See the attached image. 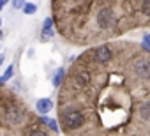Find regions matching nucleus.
<instances>
[{
  "instance_id": "1",
  "label": "nucleus",
  "mask_w": 150,
  "mask_h": 136,
  "mask_svg": "<svg viewBox=\"0 0 150 136\" xmlns=\"http://www.w3.org/2000/svg\"><path fill=\"white\" fill-rule=\"evenodd\" d=\"M62 122L69 129H80L83 125L85 118H83V113L78 111V110H67V111L62 113Z\"/></svg>"
},
{
  "instance_id": "2",
  "label": "nucleus",
  "mask_w": 150,
  "mask_h": 136,
  "mask_svg": "<svg viewBox=\"0 0 150 136\" xmlns=\"http://www.w3.org/2000/svg\"><path fill=\"white\" fill-rule=\"evenodd\" d=\"M132 71L141 80H150V60L146 58H136L132 64Z\"/></svg>"
},
{
  "instance_id": "3",
  "label": "nucleus",
  "mask_w": 150,
  "mask_h": 136,
  "mask_svg": "<svg viewBox=\"0 0 150 136\" xmlns=\"http://www.w3.org/2000/svg\"><path fill=\"white\" fill-rule=\"evenodd\" d=\"M97 25L101 28H110L115 25V16H113V11L108 9V7H103L99 13H97Z\"/></svg>"
},
{
  "instance_id": "4",
  "label": "nucleus",
  "mask_w": 150,
  "mask_h": 136,
  "mask_svg": "<svg viewBox=\"0 0 150 136\" xmlns=\"http://www.w3.org/2000/svg\"><path fill=\"white\" fill-rule=\"evenodd\" d=\"M94 58H96L99 64L110 62V58H111V50H110V46H106V44L97 46V48L94 50Z\"/></svg>"
},
{
  "instance_id": "5",
  "label": "nucleus",
  "mask_w": 150,
  "mask_h": 136,
  "mask_svg": "<svg viewBox=\"0 0 150 136\" xmlns=\"http://www.w3.org/2000/svg\"><path fill=\"white\" fill-rule=\"evenodd\" d=\"M6 117H7V120H9L11 124H21L25 113H23V110L18 108V106H9L7 111H6Z\"/></svg>"
},
{
  "instance_id": "6",
  "label": "nucleus",
  "mask_w": 150,
  "mask_h": 136,
  "mask_svg": "<svg viewBox=\"0 0 150 136\" xmlns=\"http://www.w3.org/2000/svg\"><path fill=\"white\" fill-rule=\"evenodd\" d=\"M53 35H55V30H53V20H51V18H46L44 23H42L41 39H42V41H50Z\"/></svg>"
},
{
  "instance_id": "7",
  "label": "nucleus",
  "mask_w": 150,
  "mask_h": 136,
  "mask_svg": "<svg viewBox=\"0 0 150 136\" xmlns=\"http://www.w3.org/2000/svg\"><path fill=\"white\" fill-rule=\"evenodd\" d=\"M51 108H53V101H51V99H48V97H42V99H39V101L35 103V110H37L41 115L50 113V111H51Z\"/></svg>"
},
{
  "instance_id": "8",
  "label": "nucleus",
  "mask_w": 150,
  "mask_h": 136,
  "mask_svg": "<svg viewBox=\"0 0 150 136\" xmlns=\"http://www.w3.org/2000/svg\"><path fill=\"white\" fill-rule=\"evenodd\" d=\"M88 81H90V74H88L87 71H78L76 74H74V83H76L78 87H80V85L83 87V85H87Z\"/></svg>"
},
{
  "instance_id": "9",
  "label": "nucleus",
  "mask_w": 150,
  "mask_h": 136,
  "mask_svg": "<svg viewBox=\"0 0 150 136\" xmlns=\"http://www.w3.org/2000/svg\"><path fill=\"white\" fill-rule=\"evenodd\" d=\"M64 78H65V71L64 69H57L55 71V74H53V87H60L62 85V81H64Z\"/></svg>"
},
{
  "instance_id": "10",
  "label": "nucleus",
  "mask_w": 150,
  "mask_h": 136,
  "mask_svg": "<svg viewBox=\"0 0 150 136\" xmlns=\"http://www.w3.org/2000/svg\"><path fill=\"white\" fill-rule=\"evenodd\" d=\"M139 117L143 120H148L150 118V101H145L141 106H139Z\"/></svg>"
},
{
  "instance_id": "11",
  "label": "nucleus",
  "mask_w": 150,
  "mask_h": 136,
  "mask_svg": "<svg viewBox=\"0 0 150 136\" xmlns=\"http://www.w3.org/2000/svg\"><path fill=\"white\" fill-rule=\"evenodd\" d=\"M13 74H14V67H13V65H9L7 69H6V73L0 76V85H4L6 81H9V80L13 78Z\"/></svg>"
},
{
  "instance_id": "12",
  "label": "nucleus",
  "mask_w": 150,
  "mask_h": 136,
  "mask_svg": "<svg viewBox=\"0 0 150 136\" xmlns=\"http://www.w3.org/2000/svg\"><path fill=\"white\" fill-rule=\"evenodd\" d=\"M23 13H25V14H34V13H37V6L32 4V2H25V6H23Z\"/></svg>"
},
{
  "instance_id": "13",
  "label": "nucleus",
  "mask_w": 150,
  "mask_h": 136,
  "mask_svg": "<svg viewBox=\"0 0 150 136\" xmlns=\"http://www.w3.org/2000/svg\"><path fill=\"white\" fill-rule=\"evenodd\" d=\"M41 122L48 124V127H50V129H53L55 132H58V125H57V122H55L53 118H46V117H42V118H41Z\"/></svg>"
},
{
  "instance_id": "14",
  "label": "nucleus",
  "mask_w": 150,
  "mask_h": 136,
  "mask_svg": "<svg viewBox=\"0 0 150 136\" xmlns=\"http://www.w3.org/2000/svg\"><path fill=\"white\" fill-rule=\"evenodd\" d=\"M141 13L150 16V0H146V2H141Z\"/></svg>"
},
{
  "instance_id": "15",
  "label": "nucleus",
  "mask_w": 150,
  "mask_h": 136,
  "mask_svg": "<svg viewBox=\"0 0 150 136\" xmlns=\"http://www.w3.org/2000/svg\"><path fill=\"white\" fill-rule=\"evenodd\" d=\"M143 46L150 51V34H145L143 35Z\"/></svg>"
},
{
  "instance_id": "16",
  "label": "nucleus",
  "mask_w": 150,
  "mask_h": 136,
  "mask_svg": "<svg viewBox=\"0 0 150 136\" xmlns=\"http://www.w3.org/2000/svg\"><path fill=\"white\" fill-rule=\"evenodd\" d=\"M30 136H48L44 131H41V129H35V131H32L30 132Z\"/></svg>"
},
{
  "instance_id": "17",
  "label": "nucleus",
  "mask_w": 150,
  "mask_h": 136,
  "mask_svg": "<svg viewBox=\"0 0 150 136\" xmlns=\"http://www.w3.org/2000/svg\"><path fill=\"white\" fill-rule=\"evenodd\" d=\"M23 6H25V2H20V0H18V2H13V7H16V9H20Z\"/></svg>"
},
{
  "instance_id": "18",
  "label": "nucleus",
  "mask_w": 150,
  "mask_h": 136,
  "mask_svg": "<svg viewBox=\"0 0 150 136\" xmlns=\"http://www.w3.org/2000/svg\"><path fill=\"white\" fill-rule=\"evenodd\" d=\"M4 7H6V2H4V0H0V11H2Z\"/></svg>"
},
{
  "instance_id": "19",
  "label": "nucleus",
  "mask_w": 150,
  "mask_h": 136,
  "mask_svg": "<svg viewBox=\"0 0 150 136\" xmlns=\"http://www.w3.org/2000/svg\"><path fill=\"white\" fill-rule=\"evenodd\" d=\"M4 62V55H0V64H2Z\"/></svg>"
},
{
  "instance_id": "20",
  "label": "nucleus",
  "mask_w": 150,
  "mask_h": 136,
  "mask_svg": "<svg viewBox=\"0 0 150 136\" xmlns=\"http://www.w3.org/2000/svg\"><path fill=\"white\" fill-rule=\"evenodd\" d=\"M2 37H4V32H2V30H0V39H2Z\"/></svg>"
},
{
  "instance_id": "21",
  "label": "nucleus",
  "mask_w": 150,
  "mask_h": 136,
  "mask_svg": "<svg viewBox=\"0 0 150 136\" xmlns=\"http://www.w3.org/2000/svg\"><path fill=\"white\" fill-rule=\"evenodd\" d=\"M0 27H2V20H0Z\"/></svg>"
}]
</instances>
